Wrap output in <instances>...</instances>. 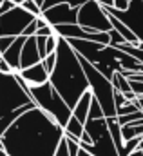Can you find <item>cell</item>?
Segmentation results:
<instances>
[{"mask_svg": "<svg viewBox=\"0 0 143 156\" xmlns=\"http://www.w3.org/2000/svg\"><path fill=\"white\" fill-rule=\"evenodd\" d=\"M36 16L24 9L22 5H15L11 11L0 15V37H22L26 27L35 22Z\"/></svg>", "mask_w": 143, "mask_h": 156, "instance_id": "8", "label": "cell"}, {"mask_svg": "<svg viewBox=\"0 0 143 156\" xmlns=\"http://www.w3.org/2000/svg\"><path fill=\"white\" fill-rule=\"evenodd\" d=\"M36 4H38V5H40V7H42V5H44V2H45V0H35Z\"/></svg>", "mask_w": 143, "mask_h": 156, "instance_id": "36", "label": "cell"}, {"mask_svg": "<svg viewBox=\"0 0 143 156\" xmlns=\"http://www.w3.org/2000/svg\"><path fill=\"white\" fill-rule=\"evenodd\" d=\"M143 120V111H136L132 115H125V116H118V123L123 127V125H131L134 122H140Z\"/></svg>", "mask_w": 143, "mask_h": 156, "instance_id": "18", "label": "cell"}, {"mask_svg": "<svg viewBox=\"0 0 143 156\" xmlns=\"http://www.w3.org/2000/svg\"><path fill=\"white\" fill-rule=\"evenodd\" d=\"M65 136H69V138H74V140H82V136H83V133H85V125L80 122V120H76V118L72 116L69 120V123L65 125Z\"/></svg>", "mask_w": 143, "mask_h": 156, "instance_id": "15", "label": "cell"}, {"mask_svg": "<svg viewBox=\"0 0 143 156\" xmlns=\"http://www.w3.org/2000/svg\"><path fill=\"white\" fill-rule=\"evenodd\" d=\"M131 2H132V0H114V7H116V9H127Z\"/></svg>", "mask_w": 143, "mask_h": 156, "instance_id": "30", "label": "cell"}, {"mask_svg": "<svg viewBox=\"0 0 143 156\" xmlns=\"http://www.w3.org/2000/svg\"><path fill=\"white\" fill-rule=\"evenodd\" d=\"M131 87H132V93L136 96H143V82H131Z\"/></svg>", "mask_w": 143, "mask_h": 156, "instance_id": "26", "label": "cell"}, {"mask_svg": "<svg viewBox=\"0 0 143 156\" xmlns=\"http://www.w3.org/2000/svg\"><path fill=\"white\" fill-rule=\"evenodd\" d=\"M92 93H91V89L78 100V104L74 105V109H72V116L76 118V120H80L83 125L87 123V118H89V111H91V104H92Z\"/></svg>", "mask_w": 143, "mask_h": 156, "instance_id": "14", "label": "cell"}, {"mask_svg": "<svg viewBox=\"0 0 143 156\" xmlns=\"http://www.w3.org/2000/svg\"><path fill=\"white\" fill-rule=\"evenodd\" d=\"M109 15L123 22L140 40V47L143 49V0H132L127 9H116V7H105Z\"/></svg>", "mask_w": 143, "mask_h": 156, "instance_id": "9", "label": "cell"}, {"mask_svg": "<svg viewBox=\"0 0 143 156\" xmlns=\"http://www.w3.org/2000/svg\"><path fill=\"white\" fill-rule=\"evenodd\" d=\"M56 156H69V149H67V142H65V138L62 140V144H60V147H58Z\"/></svg>", "mask_w": 143, "mask_h": 156, "instance_id": "29", "label": "cell"}, {"mask_svg": "<svg viewBox=\"0 0 143 156\" xmlns=\"http://www.w3.org/2000/svg\"><path fill=\"white\" fill-rule=\"evenodd\" d=\"M0 156H9L5 151H4V147H0Z\"/></svg>", "mask_w": 143, "mask_h": 156, "instance_id": "35", "label": "cell"}, {"mask_svg": "<svg viewBox=\"0 0 143 156\" xmlns=\"http://www.w3.org/2000/svg\"><path fill=\"white\" fill-rule=\"evenodd\" d=\"M40 62H42V56H40V51H38L36 37H29L24 44V49H22V69H27V67L40 64Z\"/></svg>", "mask_w": 143, "mask_h": 156, "instance_id": "13", "label": "cell"}, {"mask_svg": "<svg viewBox=\"0 0 143 156\" xmlns=\"http://www.w3.org/2000/svg\"><path fill=\"white\" fill-rule=\"evenodd\" d=\"M33 98L31 94L20 85V82L16 80V75H2L0 73V120L9 115H13L15 111L26 107V105H33Z\"/></svg>", "mask_w": 143, "mask_h": 156, "instance_id": "5", "label": "cell"}, {"mask_svg": "<svg viewBox=\"0 0 143 156\" xmlns=\"http://www.w3.org/2000/svg\"><path fill=\"white\" fill-rule=\"evenodd\" d=\"M65 131L47 113L33 107L18 118L2 136L9 156H56Z\"/></svg>", "mask_w": 143, "mask_h": 156, "instance_id": "1", "label": "cell"}, {"mask_svg": "<svg viewBox=\"0 0 143 156\" xmlns=\"http://www.w3.org/2000/svg\"><path fill=\"white\" fill-rule=\"evenodd\" d=\"M85 131L91 134L92 144H82L80 147L92 156H120L118 147L112 140L107 118H87Z\"/></svg>", "mask_w": 143, "mask_h": 156, "instance_id": "6", "label": "cell"}, {"mask_svg": "<svg viewBox=\"0 0 143 156\" xmlns=\"http://www.w3.org/2000/svg\"><path fill=\"white\" fill-rule=\"evenodd\" d=\"M121 136L125 142L134 140V138H143V123L141 125H123L121 127Z\"/></svg>", "mask_w": 143, "mask_h": 156, "instance_id": "17", "label": "cell"}, {"mask_svg": "<svg viewBox=\"0 0 143 156\" xmlns=\"http://www.w3.org/2000/svg\"><path fill=\"white\" fill-rule=\"evenodd\" d=\"M78 26H82L89 31H96V33L112 31L110 16L98 0H89L87 4H83L78 9Z\"/></svg>", "mask_w": 143, "mask_h": 156, "instance_id": "7", "label": "cell"}, {"mask_svg": "<svg viewBox=\"0 0 143 156\" xmlns=\"http://www.w3.org/2000/svg\"><path fill=\"white\" fill-rule=\"evenodd\" d=\"M36 33H38V22L35 20V22H31V24L26 27L24 37H27V38H29V37H36Z\"/></svg>", "mask_w": 143, "mask_h": 156, "instance_id": "25", "label": "cell"}, {"mask_svg": "<svg viewBox=\"0 0 143 156\" xmlns=\"http://www.w3.org/2000/svg\"><path fill=\"white\" fill-rule=\"evenodd\" d=\"M136 111H141L140 105H138V100H136V102H129V104L123 105V107H118V109H116V115H118V116H125V115H132V113H136Z\"/></svg>", "mask_w": 143, "mask_h": 156, "instance_id": "19", "label": "cell"}, {"mask_svg": "<svg viewBox=\"0 0 143 156\" xmlns=\"http://www.w3.org/2000/svg\"><path fill=\"white\" fill-rule=\"evenodd\" d=\"M18 75L26 80V83H27L29 87L44 85V83H47V82L51 80V75H49V71L45 69L44 62L35 64V66H31V67H27V69H22V71H18Z\"/></svg>", "mask_w": 143, "mask_h": 156, "instance_id": "11", "label": "cell"}, {"mask_svg": "<svg viewBox=\"0 0 143 156\" xmlns=\"http://www.w3.org/2000/svg\"><path fill=\"white\" fill-rule=\"evenodd\" d=\"M54 89L62 94V98L67 102V105L74 109L78 100L89 91V80L82 67L80 56L69 44L67 38L58 40L56 47V66L51 73L49 80Z\"/></svg>", "mask_w": 143, "mask_h": 156, "instance_id": "2", "label": "cell"}, {"mask_svg": "<svg viewBox=\"0 0 143 156\" xmlns=\"http://www.w3.org/2000/svg\"><path fill=\"white\" fill-rule=\"evenodd\" d=\"M114 102H116V109H118V107H123V105H127V104H129L127 96H125L123 93H120V91H116V93H114Z\"/></svg>", "mask_w": 143, "mask_h": 156, "instance_id": "24", "label": "cell"}, {"mask_svg": "<svg viewBox=\"0 0 143 156\" xmlns=\"http://www.w3.org/2000/svg\"><path fill=\"white\" fill-rule=\"evenodd\" d=\"M42 62H44L45 69H47V71H49V75H51V73H53V69H54V66H56V51H54V53H51V55H47Z\"/></svg>", "mask_w": 143, "mask_h": 156, "instance_id": "22", "label": "cell"}, {"mask_svg": "<svg viewBox=\"0 0 143 156\" xmlns=\"http://www.w3.org/2000/svg\"><path fill=\"white\" fill-rule=\"evenodd\" d=\"M15 37H0V55H4L15 42Z\"/></svg>", "mask_w": 143, "mask_h": 156, "instance_id": "23", "label": "cell"}, {"mask_svg": "<svg viewBox=\"0 0 143 156\" xmlns=\"http://www.w3.org/2000/svg\"><path fill=\"white\" fill-rule=\"evenodd\" d=\"M129 156H143V151H140V149H136L132 154H129Z\"/></svg>", "mask_w": 143, "mask_h": 156, "instance_id": "31", "label": "cell"}, {"mask_svg": "<svg viewBox=\"0 0 143 156\" xmlns=\"http://www.w3.org/2000/svg\"><path fill=\"white\" fill-rule=\"evenodd\" d=\"M2 4H4V0H0V5H2Z\"/></svg>", "mask_w": 143, "mask_h": 156, "instance_id": "38", "label": "cell"}, {"mask_svg": "<svg viewBox=\"0 0 143 156\" xmlns=\"http://www.w3.org/2000/svg\"><path fill=\"white\" fill-rule=\"evenodd\" d=\"M138 105H140V109L143 111V96H138Z\"/></svg>", "mask_w": 143, "mask_h": 156, "instance_id": "32", "label": "cell"}, {"mask_svg": "<svg viewBox=\"0 0 143 156\" xmlns=\"http://www.w3.org/2000/svg\"><path fill=\"white\" fill-rule=\"evenodd\" d=\"M112 85H114L116 91H120V93H123V94L132 93L131 82H129V78L125 76L123 73H114V76H112Z\"/></svg>", "mask_w": 143, "mask_h": 156, "instance_id": "16", "label": "cell"}, {"mask_svg": "<svg viewBox=\"0 0 143 156\" xmlns=\"http://www.w3.org/2000/svg\"><path fill=\"white\" fill-rule=\"evenodd\" d=\"M0 73H2V75H11V73H13L11 66H9V64H7L2 56H0Z\"/></svg>", "mask_w": 143, "mask_h": 156, "instance_id": "27", "label": "cell"}, {"mask_svg": "<svg viewBox=\"0 0 143 156\" xmlns=\"http://www.w3.org/2000/svg\"><path fill=\"white\" fill-rule=\"evenodd\" d=\"M22 7H24V9H27L29 13H33L36 18H38V16H42V7L36 4L35 0H26V2L22 4Z\"/></svg>", "mask_w": 143, "mask_h": 156, "instance_id": "20", "label": "cell"}, {"mask_svg": "<svg viewBox=\"0 0 143 156\" xmlns=\"http://www.w3.org/2000/svg\"><path fill=\"white\" fill-rule=\"evenodd\" d=\"M26 40L27 37H16V40L13 42V45L4 53V55H0L9 66H11V69H13V73H18L20 69H22V49H24V44H26Z\"/></svg>", "mask_w": 143, "mask_h": 156, "instance_id": "12", "label": "cell"}, {"mask_svg": "<svg viewBox=\"0 0 143 156\" xmlns=\"http://www.w3.org/2000/svg\"><path fill=\"white\" fill-rule=\"evenodd\" d=\"M78 156H92V154H89L87 151H83V149H82V151H80V154H78Z\"/></svg>", "mask_w": 143, "mask_h": 156, "instance_id": "33", "label": "cell"}, {"mask_svg": "<svg viewBox=\"0 0 143 156\" xmlns=\"http://www.w3.org/2000/svg\"><path fill=\"white\" fill-rule=\"evenodd\" d=\"M109 35H110V45H121V44H127V40H125V37L123 35H120L114 27H112V31H109Z\"/></svg>", "mask_w": 143, "mask_h": 156, "instance_id": "21", "label": "cell"}, {"mask_svg": "<svg viewBox=\"0 0 143 156\" xmlns=\"http://www.w3.org/2000/svg\"><path fill=\"white\" fill-rule=\"evenodd\" d=\"M138 149H140V151H143V138H141V142H140V145H138Z\"/></svg>", "mask_w": 143, "mask_h": 156, "instance_id": "37", "label": "cell"}, {"mask_svg": "<svg viewBox=\"0 0 143 156\" xmlns=\"http://www.w3.org/2000/svg\"><path fill=\"white\" fill-rule=\"evenodd\" d=\"M80 56V62H82V67L87 75V80H89V89L91 93L94 94V98L98 100V104L102 105L103 113H105V118H112V116H118L116 115V102H114V85L112 82L109 80L105 75H102L91 62H87L82 55Z\"/></svg>", "mask_w": 143, "mask_h": 156, "instance_id": "4", "label": "cell"}, {"mask_svg": "<svg viewBox=\"0 0 143 156\" xmlns=\"http://www.w3.org/2000/svg\"><path fill=\"white\" fill-rule=\"evenodd\" d=\"M13 2H15V5H22V4H24L26 0H13Z\"/></svg>", "mask_w": 143, "mask_h": 156, "instance_id": "34", "label": "cell"}, {"mask_svg": "<svg viewBox=\"0 0 143 156\" xmlns=\"http://www.w3.org/2000/svg\"><path fill=\"white\" fill-rule=\"evenodd\" d=\"M13 7H15V2H13V0H4V4L0 5V15H4V13L11 11Z\"/></svg>", "mask_w": 143, "mask_h": 156, "instance_id": "28", "label": "cell"}, {"mask_svg": "<svg viewBox=\"0 0 143 156\" xmlns=\"http://www.w3.org/2000/svg\"><path fill=\"white\" fill-rule=\"evenodd\" d=\"M78 9L69 4H58L42 11V18L49 26H64V24H78Z\"/></svg>", "mask_w": 143, "mask_h": 156, "instance_id": "10", "label": "cell"}, {"mask_svg": "<svg viewBox=\"0 0 143 156\" xmlns=\"http://www.w3.org/2000/svg\"><path fill=\"white\" fill-rule=\"evenodd\" d=\"M29 94L38 109L47 113L56 123H60L65 129V125L72 118V109L67 105V102L62 98V94L54 89V85L51 82H47L44 85L29 87Z\"/></svg>", "mask_w": 143, "mask_h": 156, "instance_id": "3", "label": "cell"}]
</instances>
